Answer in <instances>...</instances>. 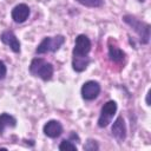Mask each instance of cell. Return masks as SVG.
Wrapping results in <instances>:
<instances>
[{"instance_id":"277c9868","label":"cell","mask_w":151,"mask_h":151,"mask_svg":"<svg viewBox=\"0 0 151 151\" xmlns=\"http://www.w3.org/2000/svg\"><path fill=\"white\" fill-rule=\"evenodd\" d=\"M64 42H65V37L60 34L55 37H45L35 48V53L37 54H45L50 52L54 53L63 46Z\"/></svg>"},{"instance_id":"30bf717a","label":"cell","mask_w":151,"mask_h":151,"mask_svg":"<svg viewBox=\"0 0 151 151\" xmlns=\"http://www.w3.org/2000/svg\"><path fill=\"white\" fill-rule=\"evenodd\" d=\"M64 129H63V125L60 122L55 120V119H52V120H48L44 127H42V132L46 137L48 138H58L61 133H63Z\"/></svg>"},{"instance_id":"4fadbf2b","label":"cell","mask_w":151,"mask_h":151,"mask_svg":"<svg viewBox=\"0 0 151 151\" xmlns=\"http://www.w3.org/2000/svg\"><path fill=\"white\" fill-rule=\"evenodd\" d=\"M80 5L90 8H98L104 5V0H76Z\"/></svg>"},{"instance_id":"9c48e42d","label":"cell","mask_w":151,"mask_h":151,"mask_svg":"<svg viewBox=\"0 0 151 151\" xmlns=\"http://www.w3.org/2000/svg\"><path fill=\"white\" fill-rule=\"evenodd\" d=\"M0 39L1 41L7 45L14 53H19L20 52V41L19 39L17 38V35L14 34L13 31L11 29H7V31H4L0 35Z\"/></svg>"},{"instance_id":"9a60e30c","label":"cell","mask_w":151,"mask_h":151,"mask_svg":"<svg viewBox=\"0 0 151 151\" xmlns=\"http://www.w3.org/2000/svg\"><path fill=\"white\" fill-rule=\"evenodd\" d=\"M84 150L85 151H97V150H99V145H98V143H97V140H94V139H87V142L84 144Z\"/></svg>"},{"instance_id":"8fae6325","label":"cell","mask_w":151,"mask_h":151,"mask_svg":"<svg viewBox=\"0 0 151 151\" xmlns=\"http://www.w3.org/2000/svg\"><path fill=\"white\" fill-rule=\"evenodd\" d=\"M125 52L116 45H109V58L114 64H122L125 59Z\"/></svg>"},{"instance_id":"52a82bcc","label":"cell","mask_w":151,"mask_h":151,"mask_svg":"<svg viewBox=\"0 0 151 151\" xmlns=\"http://www.w3.org/2000/svg\"><path fill=\"white\" fill-rule=\"evenodd\" d=\"M29 13H31V9L26 4H18L17 6L13 7L11 15H12V19L14 22L22 24L28 19Z\"/></svg>"},{"instance_id":"ba28073f","label":"cell","mask_w":151,"mask_h":151,"mask_svg":"<svg viewBox=\"0 0 151 151\" xmlns=\"http://www.w3.org/2000/svg\"><path fill=\"white\" fill-rule=\"evenodd\" d=\"M111 132L118 143H123L126 139V125H125V122L122 116L117 117V119L113 122Z\"/></svg>"},{"instance_id":"5b68a950","label":"cell","mask_w":151,"mask_h":151,"mask_svg":"<svg viewBox=\"0 0 151 151\" xmlns=\"http://www.w3.org/2000/svg\"><path fill=\"white\" fill-rule=\"evenodd\" d=\"M116 112H117V103L114 100L106 101L103 105L101 110H100V114H99V118H98V122H97L98 126L101 127V129L106 127L111 123V120H112L113 116L116 114Z\"/></svg>"},{"instance_id":"5bb4252c","label":"cell","mask_w":151,"mask_h":151,"mask_svg":"<svg viewBox=\"0 0 151 151\" xmlns=\"http://www.w3.org/2000/svg\"><path fill=\"white\" fill-rule=\"evenodd\" d=\"M60 151H67V150H72V151H77V145L73 143V140L68 139H63L61 143L59 144L58 147Z\"/></svg>"},{"instance_id":"7a4b0ae2","label":"cell","mask_w":151,"mask_h":151,"mask_svg":"<svg viewBox=\"0 0 151 151\" xmlns=\"http://www.w3.org/2000/svg\"><path fill=\"white\" fill-rule=\"evenodd\" d=\"M28 70L33 77L40 78L44 81L51 80L53 77V72H54L53 65L42 58H33L29 64Z\"/></svg>"},{"instance_id":"2e32d148","label":"cell","mask_w":151,"mask_h":151,"mask_svg":"<svg viewBox=\"0 0 151 151\" xmlns=\"http://www.w3.org/2000/svg\"><path fill=\"white\" fill-rule=\"evenodd\" d=\"M6 74H7V67H6L5 63L2 60H0V80L5 79Z\"/></svg>"},{"instance_id":"8992f818","label":"cell","mask_w":151,"mask_h":151,"mask_svg":"<svg viewBox=\"0 0 151 151\" xmlns=\"http://www.w3.org/2000/svg\"><path fill=\"white\" fill-rule=\"evenodd\" d=\"M80 93H81V97L84 100H87V101L93 100L100 93V84L96 80H88L83 84Z\"/></svg>"},{"instance_id":"ac0fdd59","label":"cell","mask_w":151,"mask_h":151,"mask_svg":"<svg viewBox=\"0 0 151 151\" xmlns=\"http://www.w3.org/2000/svg\"><path fill=\"white\" fill-rule=\"evenodd\" d=\"M138 1H139V2H143V1H145V0H138Z\"/></svg>"},{"instance_id":"6da1fadb","label":"cell","mask_w":151,"mask_h":151,"mask_svg":"<svg viewBox=\"0 0 151 151\" xmlns=\"http://www.w3.org/2000/svg\"><path fill=\"white\" fill-rule=\"evenodd\" d=\"M91 51V41L85 34H79L76 38L72 51V68L76 72H83L87 68L91 59L88 53Z\"/></svg>"},{"instance_id":"7c38bea8","label":"cell","mask_w":151,"mask_h":151,"mask_svg":"<svg viewBox=\"0 0 151 151\" xmlns=\"http://www.w3.org/2000/svg\"><path fill=\"white\" fill-rule=\"evenodd\" d=\"M15 126H17V119L12 114L6 112L0 114V134H4L7 127H15Z\"/></svg>"},{"instance_id":"3957f363","label":"cell","mask_w":151,"mask_h":151,"mask_svg":"<svg viewBox=\"0 0 151 151\" xmlns=\"http://www.w3.org/2000/svg\"><path fill=\"white\" fill-rule=\"evenodd\" d=\"M123 21L129 25L138 35L139 38V41L142 44H149L150 41V25L144 22V21H140L139 19H137L136 17L131 15V14H125L123 18Z\"/></svg>"},{"instance_id":"e0dca14e","label":"cell","mask_w":151,"mask_h":151,"mask_svg":"<svg viewBox=\"0 0 151 151\" xmlns=\"http://www.w3.org/2000/svg\"><path fill=\"white\" fill-rule=\"evenodd\" d=\"M149 97H150V91H147V94H146V105L150 106V100H149Z\"/></svg>"}]
</instances>
